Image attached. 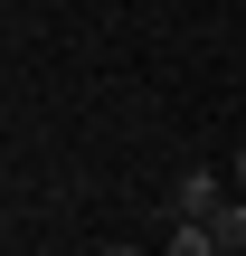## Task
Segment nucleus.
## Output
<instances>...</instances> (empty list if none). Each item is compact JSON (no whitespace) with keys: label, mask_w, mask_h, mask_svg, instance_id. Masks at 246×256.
<instances>
[{"label":"nucleus","mask_w":246,"mask_h":256,"mask_svg":"<svg viewBox=\"0 0 246 256\" xmlns=\"http://www.w3.org/2000/svg\"><path fill=\"white\" fill-rule=\"evenodd\" d=\"M228 180H237V200H246V142H237V171H228Z\"/></svg>","instance_id":"3"},{"label":"nucleus","mask_w":246,"mask_h":256,"mask_svg":"<svg viewBox=\"0 0 246 256\" xmlns=\"http://www.w3.org/2000/svg\"><path fill=\"white\" fill-rule=\"evenodd\" d=\"M218 209H228V180H218V171H180V180H171V218H180V228H209Z\"/></svg>","instance_id":"1"},{"label":"nucleus","mask_w":246,"mask_h":256,"mask_svg":"<svg viewBox=\"0 0 246 256\" xmlns=\"http://www.w3.org/2000/svg\"><path fill=\"white\" fill-rule=\"evenodd\" d=\"M209 256H246V200H228L209 218Z\"/></svg>","instance_id":"2"},{"label":"nucleus","mask_w":246,"mask_h":256,"mask_svg":"<svg viewBox=\"0 0 246 256\" xmlns=\"http://www.w3.org/2000/svg\"><path fill=\"white\" fill-rule=\"evenodd\" d=\"M95 256H142V247H95Z\"/></svg>","instance_id":"4"}]
</instances>
